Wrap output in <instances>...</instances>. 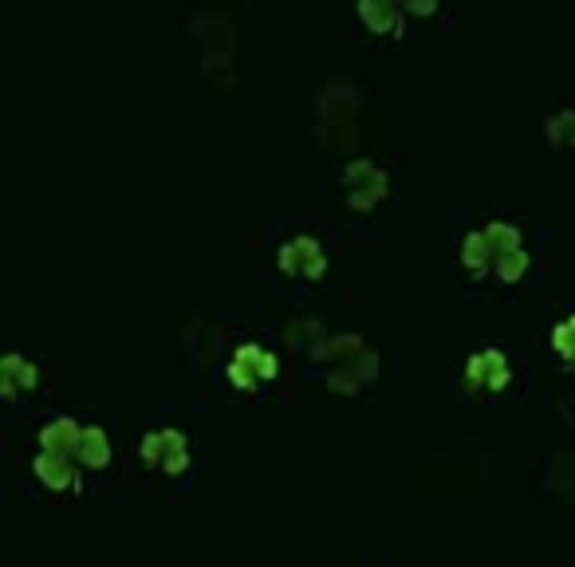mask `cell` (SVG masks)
Returning a JSON list of instances; mask_svg holds the SVG:
<instances>
[{
  "mask_svg": "<svg viewBox=\"0 0 575 567\" xmlns=\"http://www.w3.org/2000/svg\"><path fill=\"white\" fill-rule=\"evenodd\" d=\"M229 378H233V386L253 390L260 378H276V355H268L256 343H245V347H237V355L229 363Z\"/></svg>",
  "mask_w": 575,
  "mask_h": 567,
  "instance_id": "3",
  "label": "cell"
},
{
  "mask_svg": "<svg viewBox=\"0 0 575 567\" xmlns=\"http://www.w3.org/2000/svg\"><path fill=\"white\" fill-rule=\"evenodd\" d=\"M485 237H489V245H493V252H497V256L520 249V229H516V225H505V221L485 225Z\"/></svg>",
  "mask_w": 575,
  "mask_h": 567,
  "instance_id": "12",
  "label": "cell"
},
{
  "mask_svg": "<svg viewBox=\"0 0 575 567\" xmlns=\"http://www.w3.org/2000/svg\"><path fill=\"white\" fill-rule=\"evenodd\" d=\"M280 268H284L288 276H308V280H316V276L327 272V256H323V249L312 237H292V241L280 249Z\"/></svg>",
  "mask_w": 575,
  "mask_h": 567,
  "instance_id": "4",
  "label": "cell"
},
{
  "mask_svg": "<svg viewBox=\"0 0 575 567\" xmlns=\"http://www.w3.org/2000/svg\"><path fill=\"white\" fill-rule=\"evenodd\" d=\"M32 473H36L48 489H75V485H79L75 461H71V457H60V453H36Z\"/></svg>",
  "mask_w": 575,
  "mask_h": 567,
  "instance_id": "6",
  "label": "cell"
},
{
  "mask_svg": "<svg viewBox=\"0 0 575 567\" xmlns=\"http://www.w3.org/2000/svg\"><path fill=\"white\" fill-rule=\"evenodd\" d=\"M79 438H83V426L75 422V418H56V422H48L44 430H40V453H60V457H71L75 461V453H79Z\"/></svg>",
  "mask_w": 575,
  "mask_h": 567,
  "instance_id": "5",
  "label": "cell"
},
{
  "mask_svg": "<svg viewBox=\"0 0 575 567\" xmlns=\"http://www.w3.org/2000/svg\"><path fill=\"white\" fill-rule=\"evenodd\" d=\"M461 264H465L473 276H481L489 264H497V252H493V245H489L485 229H481V233H469V237L461 241Z\"/></svg>",
  "mask_w": 575,
  "mask_h": 567,
  "instance_id": "10",
  "label": "cell"
},
{
  "mask_svg": "<svg viewBox=\"0 0 575 567\" xmlns=\"http://www.w3.org/2000/svg\"><path fill=\"white\" fill-rule=\"evenodd\" d=\"M497 276L505 280V284H512V280H520L524 276V268H528V252L516 249V252H505V256H497Z\"/></svg>",
  "mask_w": 575,
  "mask_h": 567,
  "instance_id": "15",
  "label": "cell"
},
{
  "mask_svg": "<svg viewBox=\"0 0 575 567\" xmlns=\"http://www.w3.org/2000/svg\"><path fill=\"white\" fill-rule=\"evenodd\" d=\"M75 461H79V465H87V469H103V465L111 461V438H107V430H99V426H83V438H79V453H75Z\"/></svg>",
  "mask_w": 575,
  "mask_h": 567,
  "instance_id": "8",
  "label": "cell"
},
{
  "mask_svg": "<svg viewBox=\"0 0 575 567\" xmlns=\"http://www.w3.org/2000/svg\"><path fill=\"white\" fill-rule=\"evenodd\" d=\"M36 378H40L36 363H28L24 355H4L0 359V394L4 398H16L20 390H32Z\"/></svg>",
  "mask_w": 575,
  "mask_h": 567,
  "instance_id": "7",
  "label": "cell"
},
{
  "mask_svg": "<svg viewBox=\"0 0 575 567\" xmlns=\"http://www.w3.org/2000/svg\"><path fill=\"white\" fill-rule=\"evenodd\" d=\"M509 378H512V371H509V359L501 355V351H485V390H505L509 386Z\"/></svg>",
  "mask_w": 575,
  "mask_h": 567,
  "instance_id": "11",
  "label": "cell"
},
{
  "mask_svg": "<svg viewBox=\"0 0 575 567\" xmlns=\"http://www.w3.org/2000/svg\"><path fill=\"white\" fill-rule=\"evenodd\" d=\"M142 461L150 469H162L170 477H178L190 465V441L182 430H150L142 438Z\"/></svg>",
  "mask_w": 575,
  "mask_h": 567,
  "instance_id": "1",
  "label": "cell"
},
{
  "mask_svg": "<svg viewBox=\"0 0 575 567\" xmlns=\"http://www.w3.org/2000/svg\"><path fill=\"white\" fill-rule=\"evenodd\" d=\"M347 178V205L351 209H371L386 197V174L371 162H351L343 170Z\"/></svg>",
  "mask_w": 575,
  "mask_h": 567,
  "instance_id": "2",
  "label": "cell"
},
{
  "mask_svg": "<svg viewBox=\"0 0 575 567\" xmlns=\"http://www.w3.org/2000/svg\"><path fill=\"white\" fill-rule=\"evenodd\" d=\"M359 16L367 20L371 32H383V36H398V32H402V8H398V4L363 0V4H359Z\"/></svg>",
  "mask_w": 575,
  "mask_h": 567,
  "instance_id": "9",
  "label": "cell"
},
{
  "mask_svg": "<svg viewBox=\"0 0 575 567\" xmlns=\"http://www.w3.org/2000/svg\"><path fill=\"white\" fill-rule=\"evenodd\" d=\"M552 347H556V355H560V359L575 363V315H568L564 323H556V331H552Z\"/></svg>",
  "mask_w": 575,
  "mask_h": 567,
  "instance_id": "14",
  "label": "cell"
},
{
  "mask_svg": "<svg viewBox=\"0 0 575 567\" xmlns=\"http://www.w3.org/2000/svg\"><path fill=\"white\" fill-rule=\"evenodd\" d=\"M465 386H469V390H481V386H485V351L469 355V363H465Z\"/></svg>",
  "mask_w": 575,
  "mask_h": 567,
  "instance_id": "16",
  "label": "cell"
},
{
  "mask_svg": "<svg viewBox=\"0 0 575 567\" xmlns=\"http://www.w3.org/2000/svg\"><path fill=\"white\" fill-rule=\"evenodd\" d=\"M544 130H548V138H552L556 146H575V111L552 115V119L544 123Z\"/></svg>",
  "mask_w": 575,
  "mask_h": 567,
  "instance_id": "13",
  "label": "cell"
}]
</instances>
